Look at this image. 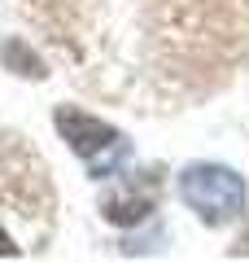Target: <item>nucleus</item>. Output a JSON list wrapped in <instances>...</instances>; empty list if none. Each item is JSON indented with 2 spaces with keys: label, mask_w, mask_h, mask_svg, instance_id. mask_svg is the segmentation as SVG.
<instances>
[{
  "label": "nucleus",
  "mask_w": 249,
  "mask_h": 263,
  "mask_svg": "<svg viewBox=\"0 0 249 263\" xmlns=\"http://www.w3.org/2000/svg\"><path fill=\"white\" fill-rule=\"evenodd\" d=\"M179 197L205 224H227L245 211V180L219 162H193L179 176Z\"/></svg>",
  "instance_id": "nucleus-1"
},
{
  "label": "nucleus",
  "mask_w": 249,
  "mask_h": 263,
  "mask_svg": "<svg viewBox=\"0 0 249 263\" xmlns=\"http://www.w3.org/2000/svg\"><path fill=\"white\" fill-rule=\"evenodd\" d=\"M57 132H61L66 141H70V149L79 154L88 167H92V176H114L118 171V162L127 158V136H122L118 127H110V123L92 119V114H83V110H70V105H61V110L53 114Z\"/></svg>",
  "instance_id": "nucleus-2"
},
{
  "label": "nucleus",
  "mask_w": 249,
  "mask_h": 263,
  "mask_svg": "<svg viewBox=\"0 0 249 263\" xmlns=\"http://www.w3.org/2000/svg\"><path fill=\"white\" fill-rule=\"evenodd\" d=\"M5 62L22 66L18 75H44V66H39L35 57H27V53H22V44H18V40H9V44H5Z\"/></svg>",
  "instance_id": "nucleus-3"
},
{
  "label": "nucleus",
  "mask_w": 249,
  "mask_h": 263,
  "mask_svg": "<svg viewBox=\"0 0 249 263\" xmlns=\"http://www.w3.org/2000/svg\"><path fill=\"white\" fill-rule=\"evenodd\" d=\"M0 254H18V246H13V237L0 228Z\"/></svg>",
  "instance_id": "nucleus-4"
}]
</instances>
